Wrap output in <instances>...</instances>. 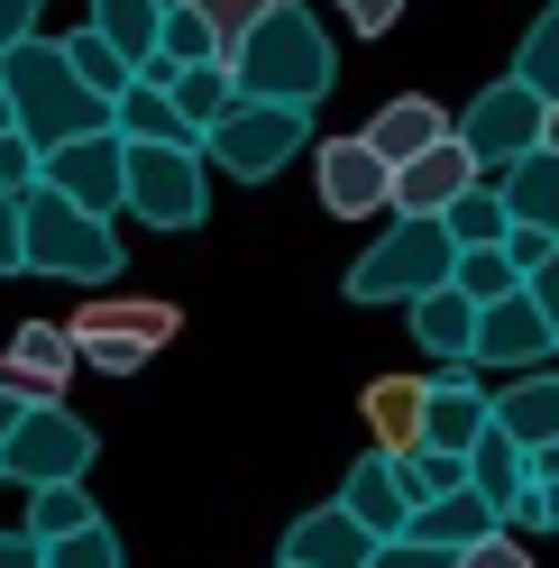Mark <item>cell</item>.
<instances>
[{
    "mask_svg": "<svg viewBox=\"0 0 559 568\" xmlns=\"http://www.w3.org/2000/svg\"><path fill=\"white\" fill-rule=\"evenodd\" d=\"M156 10H184V0H156Z\"/></svg>",
    "mask_w": 559,
    "mask_h": 568,
    "instance_id": "50",
    "label": "cell"
},
{
    "mask_svg": "<svg viewBox=\"0 0 559 568\" xmlns=\"http://www.w3.org/2000/svg\"><path fill=\"white\" fill-rule=\"evenodd\" d=\"M303 138H312V111H285V101H238V111L202 138V165L238 174V184H266V174L285 165Z\"/></svg>",
    "mask_w": 559,
    "mask_h": 568,
    "instance_id": "8",
    "label": "cell"
},
{
    "mask_svg": "<svg viewBox=\"0 0 559 568\" xmlns=\"http://www.w3.org/2000/svg\"><path fill=\"white\" fill-rule=\"evenodd\" d=\"M440 230H449V247H505V239H514V221H505V193H496V184H468L459 202L440 211Z\"/></svg>",
    "mask_w": 559,
    "mask_h": 568,
    "instance_id": "28",
    "label": "cell"
},
{
    "mask_svg": "<svg viewBox=\"0 0 559 568\" xmlns=\"http://www.w3.org/2000/svg\"><path fill=\"white\" fill-rule=\"evenodd\" d=\"M522 294H532V312H541V322H550V348H559V257H550V266H532V275H522Z\"/></svg>",
    "mask_w": 559,
    "mask_h": 568,
    "instance_id": "41",
    "label": "cell"
},
{
    "mask_svg": "<svg viewBox=\"0 0 559 568\" xmlns=\"http://www.w3.org/2000/svg\"><path fill=\"white\" fill-rule=\"evenodd\" d=\"M202 211H212V165H202V148H129V221L202 230Z\"/></svg>",
    "mask_w": 559,
    "mask_h": 568,
    "instance_id": "7",
    "label": "cell"
},
{
    "mask_svg": "<svg viewBox=\"0 0 559 568\" xmlns=\"http://www.w3.org/2000/svg\"><path fill=\"white\" fill-rule=\"evenodd\" d=\"M505 531V514L486 505L477 486H459V495H431V505H413V523H404V541H423V550H477V541H496Z\"/></svg>",
    "mask_w": 559,
    "mask_h": 568,
    "instance_id": "16",
    "label": "cell"
},
{
    "mask_svg": "<svg viewBox=\"0 0 559 568\" xmlns=\"http://www.w3.org/2000/svg\"><path fill=\"white\" fill-rule=\"evenodd\" d=\"M83 28H101V38H111L129 64H148V55H156L165 10H156V0H92V19H83Z\"/></svg>",
    "mask_w": 559,
    "mask_h": 568,
    "instance_id": "29",
    "label": "cell"
},
{
    "mask_svg": "<svg viewBox=\"0 0 559 568\" xmlns=\"http://www.w3.org/2000/svg\"><path fill=\"white\" fill-rule=\"evenodd\" d=\"M514 83L541 101V111H559V10L522 28V47H514Z\"/></svg>",
    "mask_w": 559,
    "mask_h": 568,
    "instance_id": "30",
    "label": "cell"
},
{
    "mask_svg": "<svg viewBox=\"0 0 559 568\" xmlns=\"http://www.w3.org/2000/svg\"><path fill=\"white\" fill-rule=\"evenodd\" d=\"M358 138H367V148L386 156V174H395V165H413L423 148H440V138H449V111H440V101H423V92H404V101H386Z\"/></svg>",
    "mask_w": 559,
    "mask_h": 568,
    "instance_id": "18",
    "label": "cell"
},
{
    "mask_svg": "<svg viewBox=\"0 0 559 568\" xmlns=\"http://www.w3.org/2000/svg\"><path fill=\"white\" fill-rule=\"evenodd\" d=\"M19 202H28V193H0V275H28V239H19Z\"/></svg>",
    "mask_w": 559,
    "mask_h": 568,
    "instance_id": "39",
    "label": "cell"
},
{
    "mask_svg": "<svg viewBox=\"0 0 559 568\" xmlns=\"http://www.w3.org/2000/svg\"><path fill=\"white\" fill-rule=\"evenodd\" d=\"M19 239H28V275H64V284H111L120 275V230L74 211L47 184L19 202Z\"/></svg>",
    "mask_w": 559,
    "mask_h": 568,
    "instance_id": "3",
    "label": "cell"
},
{
    "mask_svg": "<svg viewBox=\"0 0 559 568\" xmlns=\"http://www.w3.org/2000/svg\"><path fill=\"white\" fill-rule=\"evenodd\" d=\"M92 422H74L64 404H28L19 413V432L0 440V477H19L28 495L38 486H83V468H92Z\"/></svg>",
    "mask_w": 559,
    "mask_h": 568,
    "instance_id": "6",
    "label": "cell"
},
{
    "mask_svg": "<svg viewBox=\"0 0 559 568\" xmlns=\"http://www.w3.org/2000/svg\"><path fill=\"white\" fill-rule=\"evenodd\" d=\"M413 339H423V358H440V367H468V358H477V303L459 294V284L423 294V303H413Z\"/></svg>",
    "mask_w": 559,
    "mask_h": 568,
    "instance_id": "22",
    "label": "cell"
},
{
    "mask_svg": "<svg viewBox=\"0 0 559 568\" xmlns=\"http://www.w3.org/2000/svg\"><path fill=\"white\" fill-rule=\"evenodd\" d=\"M184 10H193L202 28H212V38H221V55H230V47L248 38V28H257L266 10H275V0H184Z\"/></svg>",
    "mask_w": 559,
    "mask_h": 568,
    "instance_id": "35",
    "label": "cell"
},
{
    "mask_svg": "<svg viewBox=\"0 0 559 568\" xmlns=\"http://www.w3.org/2000/svg\"><path fill=\"white\" fill-rule=\"evenodd\" d=\"M468 486H477V495H486V505H496L505 523L522 514V495H532V468H522V449L496 432V422H486V440L468 449Z\"/></svg>",
    "mask_w": 559,
    "mask_h": 568,
    "instance_id": "24",
    "label": "cell"
},
{
    "mask_svg": "<svg viewBox=\"0 0 559 568\" xmlns=\"http://www.w3.org/2000/svg\"><path fill=\"white\" fill-rule=\"evenodd\" d=\"M449 284H459V294L486 312V303H505V294H522V266L505 257V247H459V275H449Z\"/></svg>",
    "mask_w": 559,
    "mask_h": 568,
    "instance_id": "32",
    "label": "cell"
},
{
    "mask_svg": "<svg viewBox=\"0 0 559 568\" xmlns=\"http://www.w3.org/2000/svg\"><path fill=\"white\" fill-rule=\"evenodd\" d=\"M505 257H514L522 275H532V266H550V257H559V239H541V230H514V239H505Z\"/></svg>",
    "mask_w": 559,
    "mask_h": 568,
    "instance_id": "43",
    "label": "cell"
},
{
    "mask_svg": "<svg viewBox=\"0 0 559 568\" xmlns=\"http://www.w3.org/2000/svg\"><path fill=\"white\" fill-rule=\"evenodd\" d=\"M486 422H496V395L477 385V367H440L431 395H423V449L468 458V449L486 440Z\"/></svg>",
    "mask_w": 559,
    "mask_h": 568,
    "instance_id": "13",
    "label": "cell"
},
{
    "mask_svg": "<svg viewBox=\"0 0 559 568\" xmlns=\"http://www.w3.org/2000/svg\"><path fill=\"white\" fill-rule=\"evenodd\" d=\"M19 38H38V0H0V55H10Z\"/></svg>",
    "mask_w": 559,
    "mask_h": 568,
    "instance_id": "44",
    "label": "cell"
},
{
    "mask_svg": "<svg viewBox=\"0 0 559 568\" xmlns=\"http://www.w3.org/2000/svg\"><path fill=\"white\" fill-rule=\"evenodd\" d=\"M459 275V247L440 221H386V239L348 266V303H423Z\"/></svg>",
    "mask_w": 559,
    "mask_h": 568,
    "instance_id": "4",
    "label": "cell"
},
{
    "mask_svg": "<svg viewBox=\"0 0 559 568\" xmlns=\"http://www.w3.org/2000/svg\"><path fill=\"white\" fill-rule=\"evenodd\" d=\"M339 514L358 523L367 541H404L413 495H404V477H395V458H386V449H367L358 468H348V486H339Z\"/></svg>",
    "mask_w": 559,
    "mask_h": 568,
    "instance_id": "15",
    "label": "cell"
},
{
    "mask_svg": "<svg viewBox=\"0 0 559 568\" xmlns=\"http://www.w3.org/2000/svg\"><path fill=\"white\" fill-rule=\"evenodd\" d=\"M559 348H550V322L532 312V294H505V303H486L477 312V358L468 367H514V376H532L550 367Z\"/></svg>",
    "mask_w": 559,
    "mask_h": 568,
    "instance_id": "14",
    "label": "cell"
},
{
    "mask_svg": "<svg viewBox=\"0 0 559 568\" xmlns=\"http://www.w3.org/2000/svg\"><path fill=\"white\" fill-rule=\"evenodd\" d=\"M101 514H92V495L83 486H38V495H28V541H74V531H92Z\"/></svg>",
    "mask_w": 559,
    "mask_h": 568,
    "instance_id": "31",
    "label": "cell"
},
{
    "mask_svg": "<svg viewBox=\"0 0 559 568\" xmlns=\"http://www.w3.org/2000/svg\"><path fill=\"white\" fill-rule=\"evenodd\" d=\"M0 486H10V477H0Z\"/></svg>",
    "mask_w": 559,
    "mask_h": 568,
    "instance_id": "51",
    "label": "cell"
},
{
    "mask_svg": "<svg viewBox=\"0 0 559 568\" xmlns=\"http://www.w3.org/2000/svg\"><path fill=\"white\" fill-rule=\"evenodd\" d=\"M312 174H322V202L339 221H367V211H386V193H395V174H386V156H376L367 138H322V148H312Z\"/></svg>",
    "mask_w": 559,
    "mask_h": 568,
    "instance_id": "12",
    "label": "cell"
},
{
    "mask_svg": "<svg viewBox=\"0 0 559 568\" xmlns=\"http://www.w3.org/2000/svg\"><path fill=\"white\" fill-rule=\"evenodd\" d=\"M0 358H10V367H28L55 404H64V376L83 367V358H74V331H64V322H19V339L0 348Z\"/></svg>",
    "mask_w": 559,
    "mask_h": 568,
    "instance_id": "26",
    "label": "cell"
},
{
    "mask_svg": "<svg viewBox=\"0 0 559 568\" xmlns=\"http://www.w3.org/2000/svg\"><path fill=\"white\" fill-rule=\"evenodd\" d=\"M459 148L477 156V174H505V165H522V156L541 148V101L522 92L514 74H505V83H486V92L468 101V111H459Z\"/></svg>",
    "mask_w": 559,
    "mask_h": 568,
    "instance_id": "10",
    "label": "cell"
},
{
    "mask_svg": "<svg viewBox=\"0 0 559 568\" xmlns=\"http://www.w3.org/2000/svg\"><path fill=\"white\" fill-rule=\"evenodd\" d=\"M55 47H64V64L83 74V92H92V101H120V92L138 83V64H129L111 38H101V28H74V38H55Z\"/></svg>",
    "mask_w": 559,
    "mask_h": 568,
    "instance_id": "27",
    "label": "cell"
},
{
    "mask_svg": "<svg viewBox=\"0 0 559 568\" xmlns=\"http://www.w3.org/2000/svg\"><path fill=\"white\" fill-rule=\"evenodd\" d=\"M496 432L514 449H550L559 440V367H532V376L505 385V395H496Z\"/></svg>",
    "mask_w": 559,
    "mask_h": 568,
    "instance_id": "20",
    "label": "cell"
},
{
    "mask_svg": "<svg viewBox=\"0 0 559 568\" xmlns=\"http://www.w3.org/2000/svg\"><path fill=\"white\" fill-rule=\"evenodd\" d=\"M0 568H47V559H38V541H28V531H0Z\"/></svg>",
    "mask_w": 559,
    "mask_h": 568,
    "instance_id": "46",
    "label": "cell"
},
{
    "mask_svg": "<svg viewBox=\"0 0 559 568\" xmlns=\"http://www.w3.org/2000/svg\"><path fill=\"white\" fill-rule=\"evenodd\" d=\"M486 184L505 193V221L514 230H541V239H559V156H522V165H505V174H486Z\"/></svg>",
    "mask_w": 559,
    "mask_h": 568,
    "instance_id": "21",
    "label": "cell"
},
{
    "mask_svg": "<svg viewBox=\"0 0 559 568\" xmlns=\"http://www.w3.org/2000/svg\"><path fill=\"white\" fill-rule=\"evenodd\" d=\"M468 184H486V174H477V156L459 148V129H449L440 148H423L413 165H395V193H386V211H395V221H440V211L459 202Z\"/></svg>",
    "mask_w": 559,
    "mask_h": 568,
    "instance_id": "11",
    "label": "cell"
},
{
    "mask_svg": "<svg viewBox=\"0 0 559 568\" xmlns=\"http://www.w3.org/2000/svg\"><path fill=\"white\" fill-rule=\"evenodd\" d=\"M38 559H47V568H129V559H120V541H111V523L74 531V541H47Z\"/></svg>",
    "mask_w": 559,
    "mask_h": 568,
    "instance_id": "36",
    "label": "cell"
},
{
    "mask_svg": "<svg viewBox=\"0 0 559 568\" xmlns=\"http://www.w3.org/2000/svg\"><path fill=\"white\" fill-rule=\"evenodd\" d=\"M111 138H129V148H202V138L174 120V101H165V83H148L138 74L120 101H111Z\"/></svg>",
    "mask_w": 559,
    "mask_h": 568,
    "instance_id": "23",
    "label": "cell"
},
{
    "mask_svg": "<svg viewBox=\"0 0 559 568\" xmlns=\"http://www.w3.org/2000/svg\"><path fill=\"white\" fill-rule=\"evenodd\" d=\"M0 193H38V148L19 129H0Z\"/></svg>",
    "mask_w": 559,
    "mask_h": 568,
    "instance_id": "37",
    "label": "cell"
},
{
    "mask_svg": "<svg viewBox=\"0 0 559 568\" xmlns=\"http://www.w3.org/2000/svg\"><path fill=\"white\" fill-rule=\"evenodd\" d=\"M64 331H74V358H83V367H101V376H138L174 331H184V312L156 303V294H92Z\"/></svg>",
    "mask_w": 559,
    "mask_h": 568,
    "instance_id": "5",
    "label": "cell"
},
{
    "mask_svg": "<svg viewBox=\"0 0 559 568\" xmlns=\"http://www.w3.org/2000/svg\"><path fill=\"white\" fill-rule=\"evenodd\" d=\"M0 92H10V129L28 138V148H74V138L111 129V101H92L83 74L64 64L55 38H19L10 55H0Z\"/></svg>",
    "mask_w": 559,
    "mask_h": 568,
    "instance_id": "2",
    "label": "cell"
},
{
    "mask_svg": "<svg viewBox=\"0 0 559 568\" xmlns=\"http://www.w3.org/2000/svg\"><path fill=\"white\" fill-rule=\"evenodd\" d=\"M367 568H449V550H423V541H376Z\"/></svg>",
    "mask_w": 559,
    "mask_h": 568,
    "instance_id": "42",
    "label": "cell"
},
{
    "mask_svg": "<svg viewBox=\"0 0 559 568\" xmlns=\"http://www.w3.org/2000/svg\"><path fill=\"white\" fill-rule=\"evenodd\" d=\"M541 156H559V111H541Z\"/></svg>",
    "mask_w": 559,
    "mask_h": 568,
    "instance_id": "48",
    "label": "cell"
},
{
    "mask_svg": "<svg viewBox=\"0 0 559 568\" xmlns=\"http://www.w3.org/2000/svg\"><path fill=\"white\" fill-rule=\"evenodd\" d=\"M423 395H431V376H376L367 385V432H376V449L386 458H413L423 449Z\"/></svg>",
    "mask_w": 559,
    "mask_h": 568,
    "instance_id": "19",
    "label": "cell"
},
{
    "mask_svg": "<svg viewBox=\"0 0 559 568\" xmlns=\"http://www.w3.org/2000/svg\"><path fill=\"white\" fill-rule=\"evenodd\" d=\"M367 559H376V541H367L339 505H312V514H294V531H285V568H367Z\"/></svg>",
    "mask_w": 559,
    "mask_h": 568,
    "instance_id": "17",
    "label": "cell"
},
{
    "mask_svg": "<svg viewBox=\"0 0 559 568\" xmlns=\"http://www.w3.org/2000/svg\"><path fill=\"white\" fill-rule=\"evenodd\" d=\"M165 101H174V120H184L193 138H212L238 111V83H230V64H184V74L165 83Z\"/></svg>",
    "mask_w": 559,
    "mask_h": 568,
    "instance_id": "25",
    "label": "cell"
},
{
    "mask_svg": "<svg viewBox=\"0 0 559 568\" xmlns=\"http://www.w3.org/2000/svg\"><path fill=\"white\" fill-rule=\"evenodd\" d=\"M449 568H532V550H522L514 531H496V541H477V550H459Z\"/></svg>",
    "mask_w": 559,
    "mask_h": 568,
    "instance_id": "38",
    "label": "cell"
},
{
    "mask_svg": "<svg viewBox=\"0 0 559 568\" xmlns=\"http://www.w3.org/2000/svg\"><path fill=\"white\" fill-rule=\"evenodd\" d=\"M38 184L64 193L74 211H92V221H120V211H129V138L92 129V138H74V148H47L38 156Z\"/></svg>",
    "mask_w": 559,
    "mask_h": 568,
    "instance_id": "9",
    "label": "cell"
},
{
    "mask_svg": "<svg viewBox=\"0 0 559 568\" xmlns=\"http://www.w3.org/2000/svg\"><path fill=\"white\" fill-rule=\"evenodd\" d=\"M148 64H165V74H184V64H221V38L202 28L193 10H165V28H156V55Z\"/></svg>",
    "mask_w": 559,
    "mask_h": 568,
    "instance_id": "33",
    "label": "cell"
},
{
    "mask_svg": "<svg viewBox=\"0 0 559 568\" xmlns=\"http://www.w3.org/2000/svg\"><path fill=\"white\" fill-rule=\"evenodd\" d=\"M19 413H28L19 395H0V440H10V432H19Z\"/></svg>",
    "mask_w": 559,
    "mask_h": 568,
    "instance_id": "47",
    "label": "cell"
},
{
    "mask_svg": "<svg viewBox=\"0 0 559 568\" xmlns=\"http://www.w3.org/2000/svg\"><path fill=\"white\" fill-rule=\"evenodd\" d=\"M0 129H10V92H0Z\"/></svg>",
    "mask_w": 559,
    "mask_h": 568,
    "instance_id": "49",
    "label": "cell"
},
{
    "mask_svg": "<svg viewBox=\"0 0 559 568\" xmlns=\"http://www.w3.org/2000/svg\"><path fill=\"white\" fill-rule=\"evenodd\" d=\"M514 523H532V531H559V486H532L522 495V514Z\"/></svg>",
    "mask_w": 559,
    "mask_h": 568,
    "instance_id": "45",
    "label": "cell"
},
{
    "mask_svg": "<svg viewBox=\"0 0 559 568\" xmlns=\"http://www.w3.org/2000/svg\"><path fill=\"white\" fill-rule=\"evenodd\" d=\"M395 477H404L413 505H431V495H459V486H468V458H449V449H413V458H395Z\"/></svg>",
    "mask_w": 559,
    "mask_h": 568,
    "instance_id": "34",
    "label": "cell"
},
{
    "mask_svg": "<svg viewBox=\"0 0 559 568\" xmlns=\"http://www.w3.org/2000/svg\"><path fill=\"white\" fill-rule=\"evenodd\" d=\"M221 64H230L238 101H285V111H312V101L339 83V55H331L322 19H312L303 0H275V10H266Z\"/></svg>",
    "mask_w": 559,
    "mask_h": 568,
    "instance_id": "1",
    "label": "cell"
},
{
    "mask_svg": "<svg viewBox=\"0 0 559 568\" xmlns=\"http://www.w3.org/2000/svg\"><path fill=\"white\" fill-rule=\"evenodd\" d=\"M339 19L358 28V38H386V28L404 19V0H339Z\"/></svg>",
    "mask_w": 559,
    "mask_h": 568,
    "instance_id": "40",
    "label": "cell"
}]
</instances>
